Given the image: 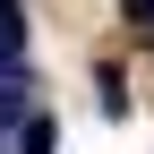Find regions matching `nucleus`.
I'll use <instances>...</instances> for the list:
<instances>
[{
    "instance_id": "obj_1",
    "label": "nucleus",
    "mask_w": 154,
    "mask_h": 154,
    "mask_svg": "<svg viewBox=\"0 0 154 154\" xmlns=\"http://www.w3.org/2000/svg\"><path fill=\"white\" fill-rule=\"evenodd\" d=\"M17 154H51V120H43V111L17 120Z\"/></svg>"
},
{
    "instance_id": "obj_2",
    "label": "nucleus",
    "mask_w": 154,
    "mask_h": 154,
    "mask_svg": "<svg viewBox=\"0 0 154 154\" xmlns=\"http://www.w3.org/2000/svg\"><path fill=\"white\" fill-rule=\"evenodd\" d=\"M17 120H26V86L9 77V86H0V128H17Z\"/></svg>"
}]
</instances>
